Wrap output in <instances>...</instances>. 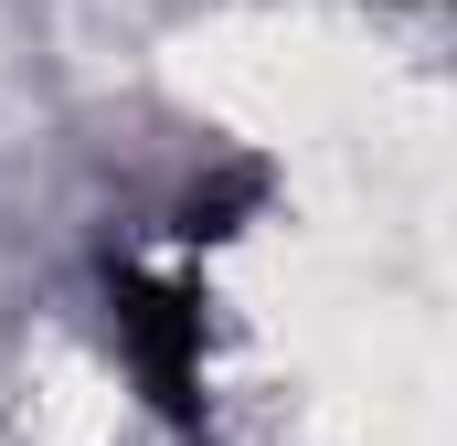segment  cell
I'll use <instances>...</instances> for the list:
<instances>
[{
	"label": "cell",
	"mask_w": 457,
	"mask_h": 446,
	"mask_svg": "<svg viewBox=\"0 0 457 446\" xmlns=\"http://www.w3.org/2000/svg\"><path fill=\"white\" fill-rule=\"evenodd\" d=\"M117 298V340H128V361L149 372V393L170 404V415H192V330H203V309H192V287H170V277H138V266H117L107 277Z\"/></svg>",
	"instance_id": "1"
}]
</instances>
